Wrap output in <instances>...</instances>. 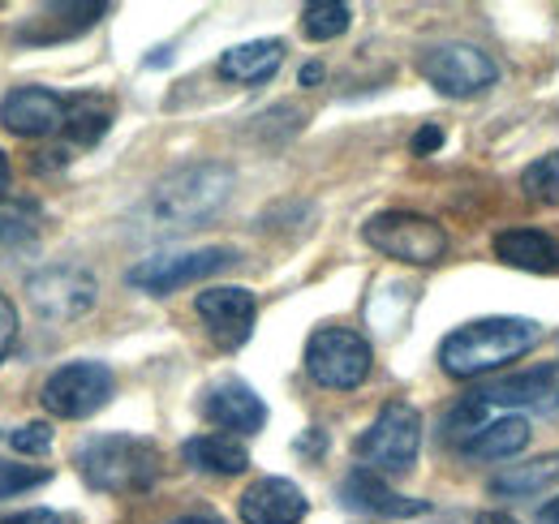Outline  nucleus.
<instances>
[{
    "mask_svg": "<svg viewBox=\"0 0 559 524\" xmlns=\"http://www.w3.org/2000/svg\"><path fill=\"white\" fill-rule=\"evenodd\" d=\"M237 186V172L219 159H199V164H181L168 177H159L151 186V194L142 198L134 211V233L142 237H177L190 228L211 224Z\"/></svg>",
    "mask_w": 559,
    "mask_h": 524,
    "instance_id": "1",
    "label": "nucleus"
},
{
    "mask_svg": "<svg viewBox=\"0 0 559 524\" xmlns=\"http://www.w3.org/2000/svg\"><path fill=\"white\" fill-rule=\"evenodd\" d=\"M543 340L534 319H478L456 327L439 344V366L448 379H483L490 370L525 357Z\"/></svg>",
    "mask_w": 559,
    "mask_h": 524,
    "instance_id": "2",
    "label": "nucleus"
},
{
    "mask_svg": "<svg viewBox=\"0 0 559 524\" xmlns=\"http://www.w3.org/2000/svg\"><path fill=\"white\" fill-rule=\"evenodd\" d=\"M73 464L99 495H146L159 477V448L134 434H95L78 448Z\"/></svg>",
    "mask_w": 559,
    "mask_h": 524,
    "instance_id": "3",
    "label": "nucleus"
},
{
    "mask_svg": "<svg viewBox=\"0 0 559 524\" xmlns=\"http://www.w3.org/2000/svg\"><path fill=\"white\" fill-rule=\"evenodd\" d=\"M361 468L374 473H409L421 452V413L405 400H392L379 408V417L366 426V434L353 443Z\"/></svg>",
    "mask_w": 559,
    "mask_h": 524,
    "instance_id": "4",
    "label": "nucleus"
},
{
    "mask_svg": "<svg viewBox=\"0 0 559 524\" xmlns=\"http://www.w3.org/2000/svg\"><path fill=\"white\" fill-rule=\"evenodd\" d=\"M361 237L370 250L396 262H409V266H430L448 250L443 224H435L430 215H418V211H379L361 224Z\"/></svg>",
    "mask_w": 559,
    "mask_h": 524,
    "instance_id": "5",
    "label": "nucleus"
},
{
    "mask_svg": "<svg viewBox=\"0 0 559 524\" xmlns=\"http://www.w3.org/2000/svg\"><path fill=\"white\" fill-rule=\"evenodd\" d=\"M370 366H374V353H370L366 335L349 327H319L306 340V374L319 388L353 392L370 379Z\"/></svg>",
    "mask_w": 559,
    "mask_h": 524,
    "instance_id": "6",
    "label": "nucleus"
},
{
    "mask_svg": "<svg viewBox=\"0 0 559 524\" xmlns=\"http://www.w3.org/2000/svg\"><path fill=\"white\" fill-rule=\"evenodd\" d=\"M95 297H99L95 275L86 266H73V262L44 266L26 279V301L44 323H73V319L91 314Z\"/></svg>",
    "mask_w": 559,
    "mask_h": 524,
    "instance_id": "7",
    "label": "nucleus"
},
{
    "mask_svg": "<svg viewBox=\"0 0 559 524\" xmlns=\"http://www.w3.org/2000/svg\"><path fill=\"white\" fill-rule=\"evenodd\" d=\"M112 392H117V379H112V370L104 361H70L44 383L39 400H44V408L52 417L78 421V417L99 413L112 400Z\"/></svg>",
    "mask_w": 559,
    "mask_h": 524,
    "instance_id": "8",
    "label": "nucleus"
},
{
    "mask_svg": "<svg viewBox=\"0 0 559 524\" xmlns=\"http://www.w3.org/2000/svg\"><path fill=\"white\" fill-rule=\"evenodd\" d=\"M421 78L448 99H469V95H483L487 86H495L499 66L474 44H439L421 57Z\"/></svg>",
    "mask_w": 559,
    "mask_h": 524,
    "instance_id": "9",
    "label": "nucleus"
},
{
    "mask_svg": "<svg viewBox=\"0 0 559 524\" xmlns=\"http://www.w3.org/2000/svg\"><path fill=\"white\" fill-rule=\"evenodd\" d=\"M237 254L224 250V246H207V250H186V254H155V259H142L126 271V279L142 288V293H155V297H168L194 279H207L215 271L233 266Z\"/></svg>",
    "mask_w": 559,
    "mask_h": 524,
    "instance_id": "10",
    "label": "nucleus"
},
{
    "mask_svg": "<svg viewBox=\"0 0 559 524\" xmlns=\"http://www.w3.org/2000/svg\"><path fill=\"white\" fill-rule=\"evenodd\" d=\"M194 310H199V319L207 323L211 340H215L219 348H241V344L254 335L259 301H254L250 288H237V284H228V288H207V293H199Z\"/></svg>",
    "mask_w": 559,
    "mask_h": 524,
    "instance_id": "11",
    "label": "nucleus"
},
{
    "mask_svg": "<svg viewBox=\"0 0 559 524\" xmlns=\"http://www.w3.org/2000/svg\"><path fill=\"white\" fill-rule=\"evenodd\" d=\"M66 108L70 99L48 86H17L0 99V126L17 138H48L66 130Z\"/></svg>",
    "mask_w": 559,
    "mask_h": 524,
    "instance_id": "12",
    "label": "nucleus"
},
{
    "mask_svg": "<svg viewBox=\"0 0 559 524\" xmlns=\"http://www.w3.org/2000/svg\"><path fill=\"white\" fill-rule=\"evenodd\" d=\"M203 417L219 430H233V434H259L267 421V404L250 383L219 379L203 392Z\"/></svg>",
    "mask_w": 559,
    "mask_h": 524,
    "instance_id": "13",
    "label": "nucleus"
},
{
    "mask_svg": "<svg viewBox=\"0 0 559 524\" xmlns=\"http://www.w3.org/2000/svg\"><path fill=\"white\" fill-rule=\"evenodd\" d=\"M474 395H483L490 408H530V413H556L559 408V361L547 366H534V370H521V374H508L499 383H487Z\"/></svg>",
    "mask_w": 559,
    "mask_h": 524,
    "instance_id": "14",
    "label": "nucleus"
},
{
    "mask_svg": "<svg viewBox=\"0 0 559 524\" xmlns=\"http://www.w3.org/2000/svg\"><path fill=\"white\" fill-rule=\"evenodd\" d=\"M306 508L310 503H306L301 486L288 477H259L237 503L246 524H297L306 516Z\"/></svg>",
    "mask_w": 559,
    "mask_h": 524,
    "instance_id": "15",
    "label": "nucleus"
},
{
    "mask_svg": "<svg viewBox=\"0 0 559 524\" xmlns=\"http://www.w3.org/2000/svg\"><path fill=\"white\" fill-rule=\"evenodd\" d=\"M495 259L530 271V275H559V241L543 228H503L490 241Z\"/></svg>",
    "mask_w": 559,
    "mask_h": 524,
    "instance_id": "16",
    "label": "nucleus"
},
{
    "mask_svg": "<svg viewBox=\"0 0 559 524\" xmlns=\"http://www.w3.org/2000/svg\"><path fill=\"white\" fill-rule=\"evenodd\" d=\"M341 499L353 512H374V516H421L426 512L421 499L396 495L374 468H353L349 477L341 481Z\"/></svg>",
    "mask_w": 559,
    "mask_h": 524,
    "instance_id": "17",
    "label": "nucleus"
},
{
    "mask_svg": "<svg viewBox=\"0 0 559 524\" xmlns=\"http://www.w3.org/2000/svg\"><path fill=\"white\" fill-rule=\"evenodd\" d=\"M104 13H108V4H48L39 17L17 26V39L22 44H61V39L91 31Z\"/></svg>",
    "mask_w": 559,
    "mask_h": 524,
    "instance_id": "18",
    "label": "nucleus"
},
{
    "mask_svg": "<svg viewBox=\"0 0 559 524\" xmlns=\"http://www.w3.org/2000/svg\"><path fill=\"white\" fill-rule=\"evenodd\" d=\"M284 61V44L280 39H254V44H237L219 57V73L228 82H241V86H254V82H267Z\"/></svg>",
    "mask_w": 559,
    "mask_h": 524,
    "instance_id": "19",
    "label": "nucleus"
},
{
    "mask_svg": "<svg viewBox=\"0 0 559 524\" xmlns=\"http://www.w3.org/2000/svg\"><path fill=\"white\" fill-rule=\"evenodd\" d=\"M181 456H186V464H194L199 473H211V477H237L250 468V452L228 434H194L181 448Z\"/></svg>",
    "mask_w": 559,
    "mask_h": 524,
    "instance_id": "20",
    "label": "nucleus"
},
{
    "mask_svg": "<svg viewBox=\"0 0 559 524\" xmlns=\"http://www.w3.org/2000/svg\"><path fill=\"white\" fill-rule=\"evenodd\" d=\"M551 486H559V452L525 460V464H508L503 473L490 477V495H503V499H530Z\"/></svg>",
    "mask_w": 559,
    "mask_h": 524,
    "instance_id": "21",
    "label": "nucleus"
},
{
    "mask_svg": "<svg viewBox=\"0 0 559 524\" xmlns=\"http://www.w3.org/2000/svg\"><path fill=\"white\" fill-rule=\"evenodd\" d=\"M525 443H530V421L525 417H490L461 452L474 460H508L525 452Z\"/></svg>",
    "mask_w": 559,
    "mask_h": 524,
    "instance_id": "22",
    "label": "nucleus"
},
{
    "mask_svg": "<svg viewBox=\"0 0 559 524\" xmlns=\"http://www.w3.org/2000/svg\"><path fill=\"white\" fill-rule=\"evenodd\" d=\"M112 126V99L104 95H73L66 108V133L82 146H95Z\"/></svg>",
    "mask_w": 559,
    "mask_h": 524,
    "instance_id": "23",
    "label": "nucleus"
},
{
    "mask_svg": "<svg viewBox=\"0 0 559 524\" xmlns=\"http://www.w3.org/2000/svg\"><path fill=\"white\" fill-rule=\"evenodd\" d=\"M349 22H353V9L341 4V0H314V4L301 9V31H306V39H314V44L345 35Z\"/></svg>",
    "mask_w": 559,
    "mask_h": 524,
    "instance_id": "24",
    "label": "nucleus"
},
{
    "mask_svg": "<svg viewBox=\"0 0 559 524\" xmlns=\"http://www.w3.org/2000/svg\"><path fill=\"white\" fill-rule=\"evenodd\" d=\"M490 421V404L483 395H465L448 417H443V439L448 443H456V448H465L483 426Z\"/></svg>",
    "mask_w": 559,
    "mask_h": 524,
    "instance_id": "25",
    "label": "nucleus"
},
{
    "mask_svg": "<svg viewBox=\"0 0 559 524\" xmlns=\"http://www.w3.org/2000/svg\"><path fill=\"white\" fill-rule=\"evenodd\" d=\"M521 190L534 198V202H543V206H559V151L534 159L521 172Z\"/></svg>",
    "mask_w": 559,
    "mask_h": 524,
    "instance_id": "26",
    "label": "nucleus"
},
{
    "mask_svg": "<svg viewBox=\"0 0 559 524\" xmlns=\"http://www.w3.org/2000/svg\"><path fill=\"white\" fill-rule=\"evenodd\" d=\"M52 477V468L44 464H13V460H0V499H13L22 490H35Z\"/></svg>",
    "mask_w": 559,
    "mask_h": 524,
    "instance_id": "27",
    "label": "nucleus"
},
{
    "mask_svg": "<svg viewBox=\"0 0 559 524\" xmlns=\"http://www.w3.org/2000/svg\"><path fill=\"white\" fill-rule=\"evenodd\" d=\"M39 233V215H35V206H26V202H9V206H0V241H31Z\"/></svg>",
    "mask_w": 559,
    "mask_h": 524,
    "instance_id": "28",
    "label": "nucleus"
},
{
    "mask_svg": "<svg viewBox=\"0 0 559 524\" xmlns=\"http://www.w3.org/2000/svg\"><path fill=\"white\" fill-rule=\"evenodd\" d=\"M9 448L22 452V456H44L52 448V426L48 421H31V426H22V430L9 434Z\"/></svg>",
    "mask_w": 559,
    "mask_h": 524,
    "instance_id": "29",
    "label": "nucleus"
},
{
    "mask_svg": "<svg viewBox=\"0 0 559 524\" xmlns=\"http://www.w3.org/2000/svg\"><path fill=\"white\" fill-rule=\"evenodd\" d=\"M13 340H17V310H13V301L0 293V361H4V353L13 348Z\"/></svg>",
    "mask_w": 559,
    "mask_h": 524,
    "instance_id": "30",
    "label": "nucleus"
},
{
    "mask_svg": "<svg viewBox=\"0 0 559 524\" xmlns=\"http://www.w3.org/2000/svg\"><path fill=\"white\" fill-rule=\"evenodd\" d=\"M443 146V130L439 126H421L414 133V155H430V151H439Z\"/></svg>",
    "mask_w": 559,
    "mask_h": 524,
    "instance_id": "31",
    "label": "nucleus"
},
{
    "mask_svg": "<svg viewBox=\"0 0 559 524\" xmlns=\"http://www.w3.org/2000/svg\"><path fill=\"white\" fill-rule=\"evenodd\" d=\"M0 524H61V521H57V512H48V508H31V512L0 516Z\"/></svg>",
    "mask_w": 559,
    "mask_h": 524,
    "instance_id": "32",
    "label": "nucleus"
},
{
    "mask_svg": "<svg viewBox=\"0 0 559 524\" xmlns=\"http://www.w3.org/2000/svg\"><path fill=\"white\" fill-rule=\"evenodd\" d=\"M9 186H13V168H9V155L0 151V198L9 194Z\"/></svg>",
    "mask_w": 559,
    "mask_h": 524,
    "instance_id": "33",
    "label": "nucleus"
},
{
    "mask_svg": "<svg viewBox=\"0 0 559 524\" xmlns=\"http://www.w3.org/2000/svg\"><path fill=\"white\" fill-rule=\"evenodd\" d=\"M319 78H323V66H314V61H310V66L301 69V86H314Z\"/></svg>",
    "mask_w": 559,
    "mask_h": 524,
    "instance_id": "34",
    "label": "nucleus"
},
{
    "mask_svg": "<svg viewBox=\"0 0 559 524\" xmlns=\"http://www.w3.org/2000/svg\"><path fill=\"white\" fill-rule=\"evenodd\" d=\"M538 524H559V499H556V503H547V508L538 512Z\"/></svg>",
    "mask_w": 559,
    "mask_h": 524,
    "instance_id": "35",
    "label": "nucleus"
},
{
    "mask_svg": "<svg viewBox=\"0 0 559 524\" xmlns=\"http://www.w3.org/2000/svg\"><path fill=\"white\" fill-rule=\"evenodd\" d=\"M478 524H516V521H512V516H503V512H483Z\"/></svg>",
    "mask_w": 559,
    "mask_h": 524,
    "instance_id": "36",
    "label": "nucleus"
},
{
    "mask_svg": "<svg viewBox=\"0 0 559 524\" xmlns=\"http://www.w3.org/2000/svg\"><path fill=\"white\" fill-rule=\"evenodd\" d=\"M173 524H219V521H211V516H181V521H173Z\"/></svg>",
    "mask_w": 559,
    "mask_h": 524,
    "instance_id": "37",
    "label": "nucleus"
}]
</instances>
